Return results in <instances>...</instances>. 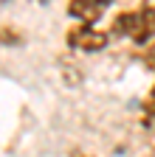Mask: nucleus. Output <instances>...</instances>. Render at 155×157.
Listing matches in <instances>:
<instances>
[{
	"label": "nucleus",
	"instance_id": "nucleus-1",
	"mask_svg": "<svg viewBox=\"0 0 155 157\" xmlns=\"http://www.w3.org/2000/svg\"><path fill=\"white\" fill-rule=\"evenodd\" d=\"M107 31L113 39H127L135 48H147L149 42H155V3L141 0L133 9L116 11Z\"/></svg>",
	"mask_w": 155,
	"mask_h": 157
},
{
	"label": "nucleus",
	"instance_id": "nucleus-2",
	"mask_svg": "<svg viewBox=\"0 0 155 157\" xmlns=\"http://www.w3.org/2000/svg\"><path fill=\"white\" fill-rule=\"evenodd\" d=\"M113 42V36L107 28L99 25H85V23H71L65 31V48L71 53H102Z\"/></svg>",
	"mask_w": 155,
	"mask_h": 157
},
{
	"label": "nucleus",
	"instance_id": "nucleus-3",
	"mask_svg": "<svg viewBox=\"0 0 155 157\" xmlns=\"http://www.w3.org/2000/svg\"><path fill=\"white\" fill-rule=\"evenodd\" d=\"M116 3V0H68L65 14L73 23H85V25H99L104 11Z\"/></svg>",
	"mask_w": 155,
	"mask_h": 157
},
{
	"label": "nucleus",
	"instance_id": "nucleus-4",
	"mask_svg": "<svg viewBox=\"0 0 155 157\" xmlns=\"http://www.w3.org/2000/svg\"><path fill=\"white\" fill-rule=\"evenodd\" d=\"M0 45L3 48H23L26 45V34L20 28H14L11 23H0Z\"/></svg>",
	"mask_w": 155,
	"mask_h": 157
},
{
	"label": "nucleus",
	"instance_id": "nucleus-5",
	"mask_svg": "<svg viewBox=\"0 0 155 157\" xmlns=\"http://www.w3.org/2000/svg\"><path fill=\"white\" fill-rule=\"evenodd\" d=\"M141 112H144V115H141V124L152 129V126H155V84H152V90H149V93H147V98H144Z\"/></svg>",
	"mask_w": 155,
	"mask_h": 157
},
{
	"label": "nucleus",
	"instance_id": "nucleus-6",
	"mask_svg": "<svg viewBox=\"0 0 155 157\" xmlns=\"http://www.w3.org/2000/svg\"><path fill=\"white\" fill-rule=\"evenodd\" d=\"M147 65H149V67H155V42H149V45H147Z\"/></svg>",
	"mask_w": 155,
	"mask_h": 157
},
{
	"label": "nucleus",
	"instance_id": "nucleus-7",
	"mask_svg": "<svg viewBox=\"0 0 155 157\" xmlns=\"http://www.w3.org/2000/svg\"><path fill=\"white\" fill-rule=\"evenodd\" d=\"M71 157H93V154H88V151H79V149H76V151H71Z\"/></svg>",
	"mask_w": 155,
	"mask_h": 157
}]
</instances>
